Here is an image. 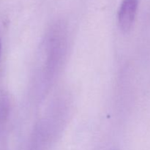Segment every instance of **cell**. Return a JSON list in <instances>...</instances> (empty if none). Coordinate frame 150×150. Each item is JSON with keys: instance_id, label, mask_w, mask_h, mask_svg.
Wrapping results in <instances>:
<instances>
[{"instance_id": "6da1fadb", "label": "cell", "mask_w": 150, "mask_h": 150, "mask_svg": "<svg viewBox=\"0 0 150 150\" xmlns=\"http://www.w3.org/2000/svg\"><path fill=\"white\" fill-rule=\"evenodd\" d=\"M139 7V0H122L118 14L119 25L121 30L128 32L133 27Z\"/></svg>"}, {"instance_id": "7a4b0ae2", "label": "cell", "mask_w": 150, "mask_h": 150, "mask_svg": "<svg viewBox=\"0 0 150 150\" xmlns=\"http://www.w3.org/2000/svg\"><path fill=\"white\" fill-rule=\"evenodd\" d=\"M0 53H1V42H0Z\"/></svg>"}]
</instances>
